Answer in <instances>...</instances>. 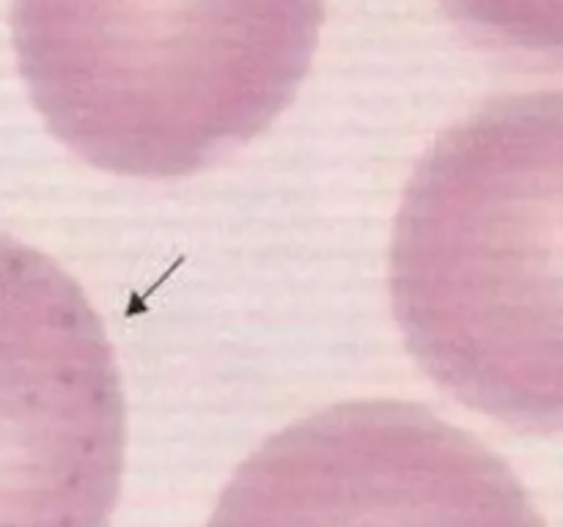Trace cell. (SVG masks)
Here are the masks:
<instances>
[{
  "label": "cell",
  "instance_id": "obj_1",
  "mask_svg": "<svg viewBox=\"0 0 563 527\" xmlns=\"http://www.w3.org/2000/svg\"><path fill=\"white\" fill-rule=\"evenodd\" d=\"M563 111L520 97L473 113L412 176L391 288L410 351L473 410L563 421Z\"/></svg>",
  "mask_w": 563,
  "mask_h": 527
},
{
  "label": "cell",
  "instance_id": "obj_2",
  "mask_svg": "<svg viewBox=\"0 0 563 527\" xmlns=\"http://www.w3.org/2000/svg\"><path fill=\"white\" fill-rule=\"evenodd\" d=\"M28 80L97 168L184 176L251 141L303 72L297 0H44Z\"/></svg>",
  "mask_w": 563,
  "mask_h": 527
},
{
  "label": "cell",
  "instance_id": "obj_3",
  "mask_svg": "<svg viewBox=\"0 0 563 527\" xmlns=\"http://www.w3.org/2000/svg\"><path fill=\"white\" fill-rule=\"evenodd\" d=\"M209 527H545L478 439L412 404L294 423L240 467Z\"/></svg>",
  "mask_w": 563,
  "mask_h": 527
},
{
  "label": "cell",
  "instance_id": "obj_4",
  "mask_svg": "<svg viewBox=\"0 0 563 527\" xmlns=\"http://www.w3.org/2000/svg\"><path fill=\"white\" fill-rule=\"evenodd\" d=\"M121 467L100 317L59 264L0 234V527H107Z\"/></svg>",
  "mask_w": 563,
  "mask_h": 527
}]
</instances>
